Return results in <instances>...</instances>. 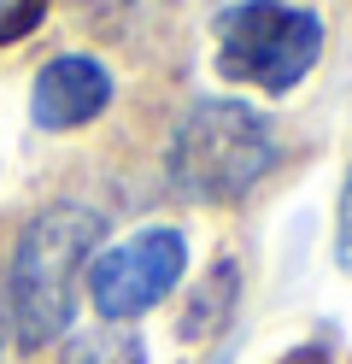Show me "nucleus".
I'll list each match as a JSON object with an SVG mask.
<instances>
[{"label": "nucleus", "instance_id": "1", "mask_svg": "<svg viewBox=\"0 0 352 364\" xmlns=\"http://www.w3.org/2000/svg\"><path fill=\"white\" fill-rule=\"evenodd\" d=\"M106 235V218L88 206H59L36 212L23 223V235L12 247V270H6V311H12V335L23 353H41L70 329L77 317V282L82 264L94 259V247Z\"/></svg>", "mask_w": 352, "mask_h": 364}, {"label": "nucleus", "instance_id": "2", "mask_svg": "<svg viewBox=\"0 0 352 364\" xmlns=\"http://www.w3.org/2000/svg\"><path fill=\"white\" fill-rule=\"evenodd\" d=\"M282 141L265 112L247 100L206 95L176 118L171 147H164V176L194 206H235L276 171Z\"/></svg>", "mask_w": 352, "mask_h": 364}, {"label": "nucleus", "instance_id": "3", "mask_svg": "<svg viewBox=\"0 0 352 364\" xmlns=\"http://www.w3.org/2000/svg\"><path fill=\"white\" fill-rule=\"evenodd\" d=\"M323 59V18L288 0H241L218 18V77L235 88L288 95Z\"/></svg>", "mask_w": 352, "mask_h": 364}, {"label": "nucleus", "instance_id": "4", "mask_svg": "<svg viewBox=\"0 0 352 364\" xmlns=\"http://www.w3.org/2000/svg\"><path fill=\"white\" fill-rule=\"evenodd\" d=\"M182 277H188V235L171 223H153V230L117 241L82 264V288L106 323L153 311L159 300H171V288Z\"/></svg>", "mask_w": 352, "mask_h": 364}, {"label": "nucleus", "instance_id": "5", "mask_svg": "<svg viewBox=\"0 0 352 364\" xmlns=\"http://www.w3.org/2000/svg\"><path fill=\"white\" fill-rule=\"evenodd\" d=\"M112 95H117V82H112V71L94 53H59V59H47L36 71L30 124L47 129V135L82 129V124H94L112 106Z\"/></svg>", "mask_w": 352, "mask_h": 364}, {"label": "nucleus", "instance_id": "6", "mask_svg": "<svg viewBox=\"0 0 352 364\" xmlns=\"http://www.w3.org/2000/svg\"><path fill=\"white\" fill-rule=\"evenodd\" d=\"M235 300H241V264H235V259H218V264H211V277L188 294L176 335H182V341H211L218 329L235 323Z\"/></svg>", "mask_w": 352, "mask_h": 364}, {"label": "nucleus", "instance_id": "7", "mask_svg": "<svg viewBox=\"0 0 352 364\" xmlns=\"http://www.w3.org/2000/svg\"><path fill=\"white\" fill-rule=\"evenodd\" d=\"M65 364H147V347H141V335H129L124 323H106V329L82 335Z\"/></svg>", "mask_w": 352, "mask_h": 364}, {"label": "nucleus", "instance_id": "8", "mask_svg": "<svg viewBox=\"0 0 352 364\" xmlns=\"http://www.w3.org/2000/svg\"><path fill=\"white\" fill-rule=\"evenodd\" d=\"M47 6H53V0H0V48L23 41L47 18Z\"/></svg>", "mask_w": 352, "mask_h": 364}, {"label": "nucleus", "instance_id": "9", "mask_svg": "<svg viewBox=\"0 0 352 364\" xmlns=\"http://www.w3.org/2000/svg\"><path fill=\"white\" fill-rule=\"evenodd\" d=\"M335 264L352 277V165H346V182H341V206H335Z\"/></svg>", "mask_w": 352, "mask_h": 364}, {"label": "nucleus", "instance_id": "10", "mask_svg": "<svg viewBox=\"0 0 352 364\" xmlns=\"http://www.w3.org/2000/svg\"><path fill=\"white\" fill-rule=\"evenodd\" d=\"M218 364H229V353H223V358H218Z\"/></svg>", "mask_w": 352, "mask_h": 364}]
</instances>
